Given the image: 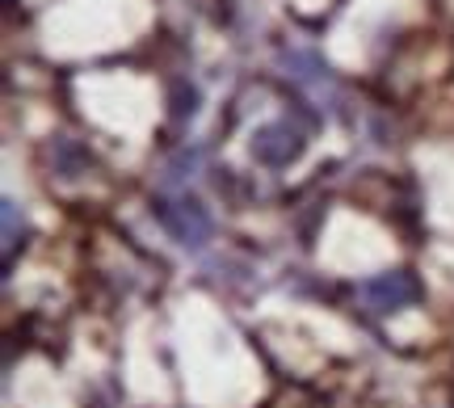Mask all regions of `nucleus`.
<instances>
[{
    "label": "nucleus",
    "instance_id": "obj_1",
    "mask_svg": "<svg viewBox=\"0 0 454 408\" xmlns=\"http://www.w3.org/2000/svg\"><path fill=\"white\" fill-rule=\"evenodd\" d=\"M152 215L160 219V228L185 248H202L211 240V211L198 202V198H160Z\"/></svg>",
    "mask_w": 454,
    "mask_h": 408
},
{
    "label": "nucleus",
    "instance_id": "obj_2",
    "mask_svg": "<svg viewBox=\"0 0 454 408\" xmlns=\"http://www.w3.org/2000/svg\"><path fill=\"white\" fill-rule=\"evenodd\" d=\"M303 147H308V139H303V131H299L294 122H265V127L253 135V156H257L261 164H270V169L294 164L303 156Z\"/></svg>",
    "mask_w": 454,
    "mask_h": 408
},
{
    "label": "nucleus",
    "instance_id": "obj_3",
    "mask_svg": "<svg viewBox=\"0 0 454 408\" xmlns=\"http://www.w3.org/2000/svg\"><path fill=\"white\" fill-rule=\"evenodd\" d=\"M362 294L374 311H400L421 299V282L408 270H387V274H374L371 282H362Z\"/></svg>",
    "mask_w": 454,
    "mask_h": 408
},
{
    "label": "nucleus",
    "instance_id": "obj_4",
    "mask_svg": "<svg viewBox=\"0 0 454 408\" xmlns=\"http://www.w3.org/2000/svg\"><path fill=\"white\" fill-rule=\"evenodd\" d=\"M0 215H4V253L13 257L17 253V240L26 236V219H21V211H17L13 198H4V207H0Z\"/></svg>",
    "mask_w": 454,
    "mask_h": 408
}]
</instances>
